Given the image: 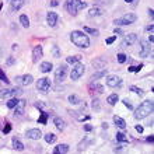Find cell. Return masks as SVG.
Returning <instances> with one entry per match:
<instances>
[{
  "label": "cell",
  "mask_w": 154,
  "mask_h": 154,
  "mask_svg": "<svg viewBox=\"0 0 154 154\" xmlns=\"http://www.w3.org/2000/svg\"><path fill=\"white\" fill-rule=\"evenodd\" d=\"M154 111V102L151 101V100H147V101H143L140 105L134 109V119H144V118H147L149 115L153 114Z\"/></svg>",
  "instance_id": "1"
},
{
  "label": "cell",
  "mask_w": 154,
  "mask_h": 154,
  "mask_svg": "<svg viewBox=\"0 0 154 154\" xmlns=\"http://www.w3.org/2000/svg\"><path fill=\"white\" fill-rule=\"evenodd\" d=\"M70 39L76 46L81 49H85L90 46V38L85 35L83 31H72L70 34Z\"/></svg>",
  "instance_id": "2"
},
{
  "label": "cell",
  "mask_w": 154,
  "mask_h": 154,
  "mask_svg": "<svg viewBox=\"0 0 154 154\" xmlns=\"http://www.w3.org/2000/svg\"><path fill=\"white\" fill-rule=\"evenodd\" d=\"M85 7H87V3H85V2H81V0H67V2H66V10H67L72 16H77V13Z\"/></svg>",
  "instance_id": "3"
},
{
  "label": "cell",
  "mask_w": 154,
  "mask_h": 154,
  "mask_svg": "<svg viewBox=\"0 0 154 154\" xmlns=\"http://www.w3.org/2000/svg\"><path fill=\"white\" fill-rule=\"evenodd\" d=\"M136 20H137V16L134 13H128L125 16H122L121 18H115L114 24L115 25H130V24H133Z\"/></svg>",
  "instance_id": "4"
},
{
  "label": "cell",
  "mask_w": 154,
  "mask_h": 154,
  "mask_svg": "<svg viewBox=\"0 0 154 154\" xmlns=\"http://www.w3.org/2000/svg\"><path fill=\"white\" fill-rule=\"evenodd\" d=\"M84 72H85V67H84V65L83 63H76L74 65V67L72 69V73H70V79L72 80H79L83 74H84Z\"/></svg>",
  "instance_id": "5"
},
{
  "label": "cell",
  "mask_w": 154,
  "mask_h": 154,
  "mask_svg": "<svg viewBox=\"0 0 154 154\" xmlns=\"http://www.w3.org/2000/svg\"><path fill=\"white\" fill-rule=\"evenodd\" d=\"M150 52H151L150 42H147L146 39H142L140 41V46H139V55L142 57H147L150 55Z\"/></svg>",
  "instance_id": "6"
},
{
  "label": "cell",
  "mask_w": 154,
  "mask_h": 154,
  "mask_svg": "<svg viewBox=\"0 0 154 154\" xmlns=\"http://www.w3.org/2000/svg\"><path fill=\"white\" fill-rule=\"evenodd\" d=\"M49 88H51V81H49V79L44 77V79H39V80H38V83H37V90L38 91L46 94L49 91Z\"/></svg>",
  "instance_id": "7"
},
{
  "label": "cell",
  "mask_w": 154,
  "mask_h": 154,
  "mask_svg": "<svg viewBox=\"0 0 154 154\" xmlns=\"http://www.w3.org/2000/svg\"><path fill=\"white\" fill-rule=\"evenodd\" d=\"M123 35H125V37H123L122 44H121L122 48H128V46L133 45L134 42L137 41V35H136V34H123Z\"/></svg>",
  "instance_id": "8"
},
{
  "label": "cell",
  "mask_w": 154,
  "mask_h": 154,
  "mask_svg": "<svg viewBox=\"0 0 154 154\" xmlns=\"http://www.w3.org/2000/svg\"><path fill=\"white\" fill-rule=\"evenodd\" d=\"M66 74H67V67H66L65 65L59 66V69L55 72V80H56L57 83H62V81L66 79Z\"/></svg>",
  "instance_id": "9"
},
{
  "label": "cell",
  "mask_w": 154,
  "mask_h": 154,
  "mask_svg": "<svg viewBox=\"0 0 154 154\" xmlns=\"http://www.w3.org/2000/svg\"><path fill=\"white\" fill-rule=\"evenodd\" d=\"M18 94H21V90L20 88L3 90V91H0V98H13V97H17Z\"/></svg>",
  "instance_id": "10"
},
{
  "label": "cell",
  "mask_w": 154,
  "mask_h": 154,
  "mask_svg": "<svg viewBox=\"0 0 154 154\" xmlns=\"http://www.w3.org/2000/svg\"><path fill=\"white\" fill-rule=\"evenodd\" d=\"M121 84H122L121 77H118V76H108L106 77V85H108V87L115 88V87H119Z\"/></svg>",
  "instance_id": "11"
},
{
  "label": "cell",
  "mask_w": 154,
  "mask_h": 154,
  "mask_svg": "<svg viewBox=\"0 0 154 154\" xmlns=\"http://www.w3.org/2000/svg\"><path fill=\"white\" fill-rule=\"evenodd\" d=\"M57 20H59V16H57V13L55 11H49L48 16H46V23H48L49 27H56L57 24Z\"/></svg>",
  "instance_id": "12"
},
{
  "label": "cell",
  "mask_w": 154,
  "mask_h": 154,
  "mask_svg": "<svg viewBox=\"0 0 154 154\" xmlns=\"http://www.w3.org/2000/svg\"><path fill=\"white\" fill-rule=\"evenodd\" d=\"M25 136L31 140H39L42 137V132L39 129H28L25 132Z\"/></svg>",
  "instance_id": "13"
},
{
  "label": "cell",
  "mask_w": 154,
  "mask_h": 154,
  "mask_svg": "<svg viewBox=\"0 0 154 154\" xmlns=\"http://www.w3.org/2000/svg\"><path fill=\"white\" fill-rule=\"evenodd\" d=\"M44 55V51H42V46L38 45L32 49V62L34 63H38V60H41V57Z\"/></svg>",
  "instance_id": "14"
},
{
  "label": "cell",
  "mask_w": 154,
  "mask_h": 154,
  "mask_svg": "<svg viewBox=\"0 0 154 154\" xmlns=\"http://www.w3.org/2000/svg\"><path fill=\"white\" fill-rule=\"evenodd\" d=\"M13 109H14V115H18V116L23 115L24 114V109H25V101L24 100H18V104H17Z\"/></svg>",
  "instance_id": "15"
},
{
  "label": "cell",
  "mask_w": 154,
  "mask_h": 154,
  "mask_svg": "<svg viewBox=\"0 0 154 154\" xmlns=\"http://www.w3.org/2000/svg\"><path fill=\"white\" fill-rule=\"evenodd\" d=\"M11 11H18L23 6H24L25 0H11Z\"/></svg>",
  "instance_id": "16"
},
{
  "label": "cell",
  "mask_w": 154,
  "mask_h": 154,
  "mask_svg": "<svg viewBox=\"0 0 154 154\" xmlns=\"http://www.w3.org/2000/svg\"><path fill=\"white\" fill-rule=\"evenodd\" d=\"M114 123L118 126V128H119V129H122V130L126 129V126H128V125H126V122H125V119H122V118L118 116V115H115V116H114Z\"/></svg>",
  "instance_id": "17"
},
{
  "label": "cell",
  "mask_w": 154,
  "mask_h": 154,
  "mask_svg": "<svg viewBox=\"0 0 154 154\" xmlns=\"http://www.w3.org/2000/svg\"><path fill=\"white\" fill-rule=\"evenodd\" d=\"M53 123H55V126H56L59 130H63L66 128V122L62 119V118H59V116H55L53 118Z\"/></svg>",
  "instance_id": "18"
},
{
  "label": "cell",
  "mask_w": 154,
  "mask_h": 154,
  "mask_svg": "<svg viewBox=\"0 0 154 154\" xmlns=\"http://www.w3.org/2000/svg\"><path fill=\"white\" fill-rule=\"evenodd\" d=\"M21 83H23V85H31L34 81V77L31 76V74H24V76L20 77Z\"/></svg>",
  "instance_id": "19"
},
{
  "label": "cell",
  "mask_w": 154,
  "mask_h": 154,
  "mask_svg": "<svg viewBox=\"0 0 154 154\" xmlns=\"http://www.w3.org/2000/svg\"><path fill=\"white\" fill-rule=\"evenodd\" d=\"M102 14V10L100 7H97V6H95V7H91L88 10V17L90 18H93V17H98V16H101Z\"/></svg>",
  "instance_id": "20"
},
{
  "label": "cell",
  "mask_w": 154,
  "mask_h": 154,
  "mask_svg": "<svg viewBox=\"0 0 154 154\" xmlns=\"http://www.w3.org/2000/svg\"><path fill=\"white\" fill-rule=\"evenodd\" d=\"M53 153H60V154L69 153V146H67V144H57V146L53 149Z\"/></svg>",
  "instance_id": "21"
},
{
  "label": "cell",
  "mask_w": 154,
  "mask_h": 154,
  "mask_svg": "<svg viewBox=\"0 0 154 154\" xmlns=\"http://www.w3.org/2000/svg\"><path fill=\"white\" fill-rule=\"evenodd\" d=\"M52 67H53V65L51 63V62H42L39 69H41V72H42V73H49V72L52 70Z\"/></svg>",
  "instance_id": "22"
},
{
  "label": "cell",
  "mask_w": 154,
  "mask_h": 154,
  "mask_svg": "<svg viewBox=\"0 0 154 154\" xmlns=\"http://www.w3.org/2000/svg\"><path fill=\"white\" fill-rule=\"evenodd\" d=\"M56 140H57V136H56V134H53V133L45 134V142L48 143V144H52V143H55Z\"/></svg>",
  "instance_id": "23"
},
{
  "label": "cell",
  "mask_w": 154,
  "mask_h": 154,
  "mask_svg": "<svg viewBox=\"0 0 154 154\" xmlns=\"http://www.w3.org/2000/svg\"><path fill=\"white\" fill-rule=\"evenodd\" d=\"M13 147H14L16 150H18V151H23V150H24V144H23V143H21L18 139H16V137L13 139Z\"/></svg>",
  "instance_id": "24"
},
{
  "label": "cell",
  "mask_w": 154,
  "mask_h": 154,
  "mask_svg": "<svg viewBox=\"0 0 154 154\" xmlns=\"http://www.w3.org/2000/svg\"><path fill=\"white\" fill-rule=\"evenodd\" d=\"M69 101H70V104H73V105H79L81 102V98L79 97V95H76V94H72V95H69Z\"/></svg>",
  "instance_id": "25"
},
{
  "label": "cell",
  "mask_w": 154,
  "mask_h": 154,
  "mask_svg": "<svg viewBox=\"0 0 154 154\" xmlns=\"http://www.w3.org/2000/svg\"><path fill=\"white\" fill-rule=\"evenodd\" d=\"M118 100H119V97H118V94H111L109 97L106 98V102L109 104V105H115L118 102Z\"/></svg>",
  "instance_id": "26"
},
{
  "label": "cell",
  "mask_w": 154,
  "mask_h": 154,
  "mask_svg": "<svg viewBox=\"0 0 154 154\" xmlns=\"http://www.w3.org/2000/svg\"><path fill=\"white\" fill-rule=\"evenodd\" d=\"M106 69H101V72H98V73H95V74H93V77H91V80H98V79H101V77H105L106 76Z\"/></svg>",
  "instance_id": "27"
},
{
  "label": "cell",
  "mask_w": 154,
  "mask_h": 154,
  "mask_svg": "<svg viewBox=\"0 0 154 154\" xmlns=\"http://www.w3.org/2000/svg\"><path fill=\"white\" fill-rule=\"evenodd\" d=\"M20 23H21V25H23L24 28H28V27H29V18L25 16V14L20 16Z\"/></svg>",
  "instance_id": "28"
},
{
  "label": "cell",
  "mask_w": 154,
  "mask_h": 154,
  "mask_svg": "<svg viewBox=\"0 0 154 154\" xmlns=\"http://www.w3.org/2000/svg\"><path fill=\"white\" fill-rule=\"evenodd\" d=\"M105 60H102V59H97V60L93 62V66L95 69H104V66H105Z\"/></svg>",
  "instance_id": "29"
},
{
  "label": "cell",
  "mask_w": 154,
  "mask_h": 154,
  "mask_svg": "<svg viewBox=\"0 0 154 154\" xmlns=\"http://www.w3.org/2000/svg\"><path fill=\"white\" fill-rule=\"evenodd\" d=\"M80 60H81V56H79V55H77V56H69L66 59V62L70 63V65H76V63H79Z\"/></svg>",
  "instance_id": "30"
},
{
  "label": "cell",
  "mask_w": 154,
  "mask_h": 154,
  "mask_svg": "<svg viewBox=\"0 0 154 154\" xmlns=\"http://www.w3.org/2000/svg\"><path fill=\"white\" fill-rule=\"evenodd\" d=\"M91 106H93V109L94 111H100L101 109V101L98 100V98H93V104H91Z\"/></svg>",
  "instance_id": "31"
},
{
  "label": "cell",
  "mask_w": 154,
  "mask_h": 154,
  "mask_svg": "<svg viewBox=\"0 0 154 154\" xmlns=\"http://www.w3.org/2000/svg\"><path fill=\"white\" fill-rule=\"evenodd\" d=\"M18 104V100H17V97H13V98H8L7 101V108H10V109H13L14 106Z\"/></svg>",
  "instance_id": "32"
},
{
  "label": "cell",
  "mask_w": 154,
  "mask_h": 154,
  "mask_svg": "<svg viewBox=\"0 0 154 154\" xmlns=\"http://www.w3.org/2000/svg\"><path fill=\"white\" fill-rule=\"evenodd\" d=\"M130 91H133L134 94H137L139 97H143V95H144V91H143L142 88L136 87V85H130Z\"/></svg>",
  "instance_id": "33"
},
{
  "label": "cell",
  "mask_w": 154,
  "mask_h": 154,
  "mask_svg": "<svg viewBox=\"0 0 154 154\" xmlns=\"http://www.w3.org/2000/svg\"><path fill=\"white\" fill-rule=\"evenodd\" d=\"M116 140L121 143H126L128 142V136L125 133H122V132H118L116 133Z\"/></svg>",
  "instance_id": "34"
},
{
  "label": "cell",
  "mask_w": 154,
  "mask_h": 154,
  "mask_svg": "<svg viewBox=\"0 0 154 154\" xmlns=\"http://www.w3.org/2000/svg\"><path fill=\"white\" fill-rule=\"evenodd\" d=\"M91 88H94V90H97V93H100V94H102L104 93V87L102 85H100V84H97V83H91V85H90Z\"/></svg>",
  "instance_id": "35"
},
{
  "label": "cell",
  "mask_w": 154,
  "mask_h": 154,
  "mask_svg": "<svg viewBox=\"0 0 154 154\" xmlns=\"http://www.w3.org/2000/svg\"><path fill=\"white\" fill-rule=\"evenodd\" d=\"M38 122L39 123H42V125H46V122H48V114H45V112H42L39 116V119H38Z\"/></svg>",
  "instance_id": "36"
},
{
  "label": "cell",
  "mask_w": 154,
  "mask_h": 154,
  "mask_svg": "<svg viewBox=\"0 0 154 154\" xmlns=\"http://www.w3.org/2000/svg\"><path fill=\"white\" fill-rule=\"evenodd\" d=\"M142 67H143V65H139V66H130L129 69V72L130 73H139V72H140V70H142Z\"/></svg>",
  "instance_id": "37"
},
{
  "label": "cell",
  "mask_w": 154,
  "mask_h": 154,
  "mask_svg": "<svg viewBox=\"0 0 154 154\" xmlns=\"http://www.w3.org/2000/svg\"><path fill=\"white\" fill-rule=\"evenodd\" d=\"M84 31L85 32H88V34H91V35H98V29H95V28H91V27H84Z\"/></svg>",
  "instance_id": "38"
},
{
  "label": "cell",
  "mask_w": 154,
  "mask_h": 154,
  "mask_svg": "<svg viewBox=\"0 0 154 154\" xmlns=\"http://www.w3.org/2000/svg\"><path fill=\"white\" fill-rule=\"evenodd\" d=\"M123 105L125 106H128V108H129V109H133V104H132V101H130V100H128V98H125V100H123Z\"/></svg>",
  "instance_id": "39"
},
{
  "label": "cell",
  "mask_w": 154,
  "mask_h": 154,
  "mask_svg": "<svg viewBox=\"0 0 154 154\" xmlns=\"http://www.w3.org/2000/svg\"><path fill=\"white\" fill-rule=\"evenodd\" d=\"M52 53H53V56H55V57H60V51H59V48H57L56 45L53 46V49H52Z\"/></svg>",
  "instance_id": "40"
},
{
  "label": "cell",
  "mask_w": 154,
  "mask_h": 154,
  "mask_svg": "<svg viewBox=\"0 0 154 154\" xmlns=\"http://www.w3.org/2000/svg\"><path fill=\"white\" fill-rule=\"evenodd\" d=\"M0 80L2 81H4V83H10V80H8L7 79V76H6V74H4V72L2 69H0Z\"/></svg>",
  "instance_id": "41"
},
{
  "label": "cell",
  "mask_w": 154,
  "mask_h": 154,
  "mask_svg": "<svg viewBox=\"0 0 154 154\" xmlns=\"http://www.w3.org/2000/svg\"><path fill=\"white\" fill-rule=\"evenodd\" d=\"M116 57H118V62H119V63H125L126 62V55H123V53H119Z\"/></svg>",
  "instance_id": "42"
},
{
  "label": "cell",
  "mask_w": 154,
  "mask_h": 154,
  "mask_svg": "<svg viewBox=\"0 0 154 154\" xmlns=\"http://www.w3.org/2000/svg\"><path fill=\"white\" fill-rule=\"evenodd\" d=\"M115 39H116V35H114V37H109V38H108V39H106V44H108V45L114 44V42H115Z\"/></svg>",
  "instance_id": "43"
},
{
  "label": "cell",
  "mask_w": 154,
  "mask_h": 154,
  "mask_svg": "<svg viewBox=\"0 0 154 154\" xmlns=\"http://www.w3.org/2000/svg\"><path fill=\"white\" fill-rule=\"evenodd\" d=\"M10 130H11V125H10V123H7V125L4 126V129H3V133H8Z\"/></svg>",
  "instance_id": "44"
},
{
  "label": "cell",
  "mask_w": 154,
  "mask_h": 154,
  "mask_svg": "<svg viewBox=\"0 0 154 154\" xmlns=\"http://www.w3.org/2000/svg\"><path fill=\"white\" fill-rule=\"evenodd\" d=\"M114 34H115V35H123V31H122L121 28H115L114 29Z\"/></svg>",
  "instance_id": "45"
},
{
  "label": "cell",
  "mask_w": 154,
  "mask_h": 154,
  "mask_svg": "<svg viewBox=\"0 0 154 154\" xmlns=\"http://www.w3.org/2000/svg\"><path fill=\"white\" fill-rule=\"evenodd\" d=\"M136 132H139V133H143V126L142 125H136Z\"/></svg>",
  "instance_id": "46"
},
{
  "label": "cell",
  "mask_w": 154,
  "mask_h": 154,
  "mask_svg": "<svg viewBox=\"0 0 154 154\" xmlns=\"http://www.w3.org/2000/svg\"><path fill=\"white\" fill-rule=\"evenodd\" d=\"M84 130L85 132H91V130H93V126L91 125H84Z\"/></svg>",
  "instance_id": "47"
},
{
  "label": "cell",
  "mask_w": 154,
  "mask_h": 154,
  "mask_svg": "<svg viewBox=\"0 0 154 154\" xmlns=\"http://www.w3.org/2000/svg\"><path fill=\"white\" fill-rule=\"evenodd\" d=\"M153 28H154V27H153V24H151V25H149V27L146 28V31H149V32H153Z\"/></svg>",
  "instance_id": "48"
},
{
  "label": "cell",
  "mask_w": 154,
  "mask_h": 154,
  "mask_svg": "<svg viewBox=\"0 0 154 154\" xmlns=\"http://www.w3.org/2000/svg\"><path fill=\"white\" fill-rule=\"evenodd\" d=\"M35 106H37V108H44V104H42V102H37V104H35Z\"/></svg>",
  "instance_id": "49"
},
{
  "label": "cell",
  "mask_w": 154,
  "mask_h": 154,
  "mask_svg": "<svg viewBox=\"0 0 154 154\" xmlns=\"http://www.w3.org/2000/svg\"><path fill=\"white\" fill-rule=\"evenodd\" d=\"M147 142H149V143H153V142H154V137H153V134H151V136H149V137H147Z\"/></svg>",
  "instance_id": "50"
},
{
  "label": "cell",
  "mask_w": 154,
  "mask_h": 154,
  "mask_svg": "<svg viewBox=\"0 0 154 154\" xmlns=\"http://www.w3.org/2000/svg\"><path fill=\"white\" fill-rule=\"evenodd\" d=\"M51 6H53V7L57 6V0H52V2H51Z\"/></svg>",
  "instance_id": "51"
},
{
  "label": "cell",
  "mask_w": 154,
  "mask_h": 154,
  "mask_svg": "<svg viewBox=\"0 0 154 154\" xmlns=\"http://www.w3.org/2000/svg\"><path fill=\"white\" fill-rule=\"evenodd\" d=\"M149 16L153 17L154 16V11H153V8H149Z\"/></svg>",
  "instance_id": "52"
},
{
  "label": "cell",
  "mask_w": 154,
  "mask_h": 154,
  "mask_svg": "<svg viewBox=\"0 0 154 154\" xmlns=\"http://www.w3.org/2000/svg\"><path fill=\"white\" fill-rule=\"evenodd\" d=\"M7 63H8V65H13V63H14V59H13V57H10V59L7 60Z\"/></svg>",
  "instance_id": "53"
},
{
  "label": "cell",
  "mask_w": 154,
  "mask_h": 154,
  "mask_svg": "<svg viewBox=\"0 0 154 154\" xmlns=\"http://www.w3.org/2000/svg\"><path fill=\"white\" fill-rule=\"evenodd\" d=\"M149 41H150V44H153V41H154V37H153V34H150V37H149Z\"/></svg>",
  "instance_id": "54"
},
{
  "label": "cell",
  "mask_w": 154,
  "mask_h": 154,
  "mask_svg": "<svg viewBox=\"0 0 154 154\" xmlns=\"http://www.w3.org/2000/svg\"><path fill=\"white\" fill-rule=\"evenodd\" d=\"M102 128H104V129H106V128H108V123H106V122H104V123H102Z\"/></svg>",
  "instance_id": "55"
},
{
  "label": "cell",
  "mask_w": 154,
  "mask_h": 154,
  "mask_svg": "<svg viewBox=\"0 0 154 154\" xmlns=\"http://www.w3.org/2000/svg\"><path fill=\"white\" fill-rule=\"evenodd\" d=\"M137 2H139V0H133V3H132V6H133V7H134V6L137 4Z\"/></svg>",
  "instance_id": "56"
},
{
  "label": "cell",
  "mask_w": 154,
  "mask_h": 154,
  "mask_svg": "<svg viewBox=\"0 0 154 154\" xmlns=\"http://www.w3.org/2000/svg\"><path fill=\"white\" fill-rule=\"evenodd\" d=\"M126 3H132V2H133V0H125Z\"/></svg>",
  "instance_id": "57"
},
{
  "label": "cell",
  "mask_w": 154,
  "mask_h": 154,
  "mask_svg": "<svg viewBox=\"0 0 154 154\" xmlns=\"http://www.w3.org/2000/svg\"><path fill=\"white\" fill-rule=\"evenodd\" d=\"M6 2H8V3H10V2H11V0H6Z\"/></svg>",
  "instance_id": "58"
}]
</instances>
